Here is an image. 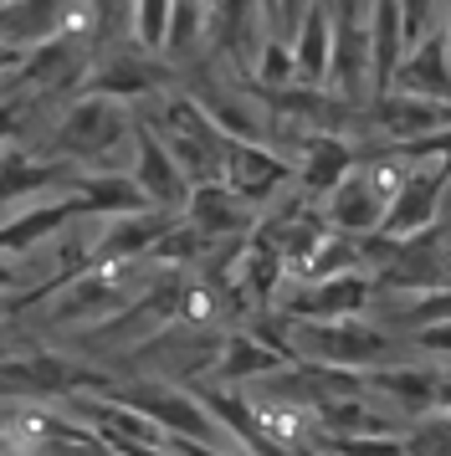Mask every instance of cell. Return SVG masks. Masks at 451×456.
Masks as SVG:
<instances>
[{
  "instance_id": "4fadbf2b",
  "label": "cell",
  "mask_w": 451,
  "mask_h": 456,
  "mask_svg": "<svg viewBox=\"0 0 451 456\" xmlns=\"http://www.w3.org/2000/svg\"><path fill=\"white\" fill-rule=\"evenodd\" d=\"M441 374L436 364H400V359H390V364H374L365 370V390L374 400H385L395 415H430L441 411Z\"/></svg>"
},
{
  "instance_id": "ffe728a7",
  "label": "cell",
  "mask_w": 451,
  "mask_h": 456,
  "mask_svg": "<svg viewBox=\"0 0 451 456\" xmlns=\"http://www.w3.org/2000/svg\"><path fill=\"white\" fill-rule=\"evenodd\" d=\"M78 5L82 0H5L0 5V42L31 52V46L62 37Z\"/></svg>"
},
{
  "instance_id": "7a4b0ae2",
  "label": "cell",
  "mask_w": 451,
  "mask_h": 456,
  "mask_svg": "<svg viewBox=\"0 0 451 456\" xmlns=\"http://www.w3.org/2000/svg\"><path fill=\"white\" fill-rule=\"evenodd\" d=\"M292 349L313 364L374 370V364L400 359V338L374 318H333V323H292Z\"/></svg>"
},
{
  "instance_id": "ba28073f",
  "label": "cell",
  "mask_w": 451,
  "mask_h": 456,
  "mask_svg": "<svg viewBox=\"0 0 451 456\" xmlns=\"http://www.w3.org/2000/svg\"><path fill=\"white\" fill-rule=\"evenodd\" d=\"M128 288V267H87L78 277H67V288L57 292L52 303V323H82V329H108L128 303L134 292Z\"/></svg>"
},
{
  "instance_id": "8992f818",
  "label": "cell",
  "mask_w": 451,
  "mask_h": 456,
  "mask_svg": "<svg viewBox=\"0 0 451 456\" xmlns=\"http://www.w3.org/2000/svg\"><path fill=\"white\" fill-rule=\"evenodd\" d=\"M374 308V277L369 272H344V277H324V282H287L277 297V313L292 323H333V318H365Z\"/></svg>"
},
{
  "instance_id": "7bdbcfd3",
  "label": "cell",
  "mask_w": 451,
  "mask_h": 456,
  "mask_svg": "<svg viewBox=\"0 0 451 456\" xmlns=\"http://www.w3.org/2000/svg\"><path fill=\"white\" fill-rule=\"evenodd\" d=\"M0 5H5V0H0Z\"/></svg>"
},
{
  "instance_id": "ac0fdd59",
  "label": "cell",
  "mask_w": 451,
  "mask_h": 456,
  "mask_svg": "<svg viewBox=\"0 0 451 456\" xmlns=\"http://www.w3.org/2000/svg\"><path fill=\"white\" fill-rule=\"evenodd\" d=\"M390 93H415V98H441L451 103V46L447 31H426L421 42L406 52V62L395 67Z\"/></svg>"
},
{
  "instance_id": "d6986e66",
  "label": "cell",
  "mask_w": 451,
  "mask_h": 456,
  "mask_svg": "<svg viewBox=\"0 0 451 456\" xmlns=\"http://www.w3.org/2000/svg\"><path fill=\"white\" fill-rule=\"evenodd\" d=\"M287 359L277 349H266L262 338H251L246 329L221 333V349H216V364H210V385H226V390H246L266 374H277Z\"/></svg>"
},
{
  "instance_id": "83f0119b",
  "label": "cell",
  "mask_w": 451,
  "mask_h": 456,
  "mask_svg": "<svg viewBox=\"0 0 451 456\" xmlns=\"http://www.w3.org/2000/svg\"><path fill=\"white\" fill-rule=\"evenodd\" d=\"M210 251H216V241H210V236H201V231L190 226V221H175V226L164 231L160 236V247H154V262H164V267H195V262H205V256H210Z\"/></svg>"
},
{
  "instance_id": "cb8c5ba5",
  "label": "cell",
  "mask_w": 451,
  "mask_h": 456,
  "mask_svg": "<svg viewBox=\"0 0 451 456\" xmlns=\"http://www.w3.org/2000/svg\"><path fill=\"white\" fill-rule=\"evenodd\" d=\"M406 26H400V5L395 0H374V16H369V98L390 93L395 83V67L406 62Z\"/></svg>"
},
{
  "instance_id": "484cf974",
  "label": "cell",
  "mask_w": 451,
  "mask_h": 456,
  "mask_svg": "<svg viewBox=\"0 0 451 456\" xmlns=\"http://www.w3.org/2000/svg\"><path fill=\"white\" fill-rule=\"evenodd\" d=\"M210 21H216V11L205 5V0H175L169 5V31H164V62H190L195 52L205 46V37H210Z\"/></svg>"
},
{
  "instance_id": "8fae6325",
  "label": "cell",
  "mask_w": 451,
  "mask_h": 456,
  "mask_svg": "<svg viewBox=\"0 0 451 456\" xmlns=\"http://www.w3.org/2000/svg\"><path fill=\"white\" fill-rule=\"evenodd\" d=\"M180 216L175 210H134V216H113V221H98L93 241H87V267H128L139 256H154L160 236L175 226Z\"/></svg>"
},
{
  "instance_id": "30bf717a",
  "label": "cell",
  "mask_w": 451,
  "mask_h": 456,
  "mask_svg": "<svg viewBox=\"0 0 451 456\" xmlns=\"http://www.w3.org/2000/svg\"><path fill=\"white\" fill-rule=\"evenodd\" d=\"M221 180L242 195L251 210L277 206L292 185V165L272 144H242V139H226L221 154Z\"/></svg>"
},
{
  "instance_id": "8d00e7d4",
  "label": "cell",
  "mask_w": 451,
  "mask_h": 456,
  "mask_svg": "<svg viewBox=\"0 0 451 456\" xmlns=\"http://www.w3.org/2000/svg\"><path fill=\"white\" fill-rule=\"evenodd\" d=\"M16 282H20L16 262H11V256H0V292H5V288H16Z\"/></svg>"
},
{
  "instance_id": "60d3db41",
  "label": "cell",
  "mask_w": 451,
  "mask_h": 456,
  "mask_svg": "<svg viewBox=\"0 0 451 456\" xmlns=\"http://www.w3.org/2000/svg\"><path fill=\"white\" fill-rule=\"evenodd\" d=\"M447 210H451V185H447Z\"/></svg>"
},
{
  "instance_id": "f1b7e54d",
  "label": "cell",
  "mask_w": 451,
  "mask_h": 456,
  "mask_svg": "<svg viewBox=\"0 0 451 456\" xmlns=\"http://www.w3.org/2000/svg\"><path fill=\"white\" fill-rule=\"evenodd\" d=\"M400 446H406V456H451V411L415 415L400 431Z\"/></svg>"
},
{
  "instance_id": "f35d334b",
  "label": "cell",
  "mask_w": 451,
  "mask_h": 456,
  "mask_svg": "<svg viewBox=\"0 0 451 456\" xmlns=\"http://www.w3.org/2000/svg\"><path fill=\"white\" fill-rule=\"evenodd\" d=\"M292 456H324V452H318V446H313V441H308V446H298V452H292Z\"/></svg>"
},
{
  "instance_id": "2e32d148",
  "label": "cell",
  "mask_w": 451,
  "mask_h": 456,
  "mask_svg": "<svg viewBox=\"0 0 451 456\" xmlns=\"http://www.w3.org/2000/svg\"><path fill=\"white\" fill-rule=\"evenodd\" d=\"M180 216L201 231V236H210V241H236V236H251L257 221H262V210H251L236 190L226 185V180L190 185V200H184Z\"/></svg>"
},
{
  "instance_id": "4316f807",
  "label": "cell",
  "mask_w": 451,
  "mask_h": 456,
  "mask_svg": "<svg viewBox=\"0 0 451 456\" xmlns=\"http://www.w3.org/2000/svg\"><path fill=\"white\" fill-rule=\"evenodd\" d=\"M344 272H369L365 267V251H359V241H354V236L328 231L324 241H318V251H313V256H308L292 277H298V282H324V277H344Z\"/></svg>"
},
{
  "instance_id": "5b68a950",
  "label": "cell",
  "mask_w": 451,
  "mask_h": 456,
  "mask_svg": "<svg viewBox=\"0 0 451 456\" xmlns=\"http://www.w3.org/2000/svg\"><path fill=\"white\" fill-rule=\"evenodd\" d=\"M406 180L395 190V200L385 210V236H426V231L441 226L447 216V185H451V159H406Z\"/></svg>"
},
{
  "instance_id": "52a82bcc",
  "label": "cell",
  "mask_w": 451,
  "mask_h": 456,
  "mask_svg": "<svg viewBox=\"0 0 451 456\" xmlns=\"http://www.w3.org/2000/svg\"><path fill=\"white\" fill-rule=\"evenodd\" d=\"M175 87V67L144 52L139 42L123 46V52H108L98 67H87L82 77V93L93 98H113V103H134V98H154V93H169Z\"/></svg>"
},
{
  "instance_id": "9c48e42d",
  "label": "cell",
  "mask_w": 451,
  "mask_h": 456,
  "mask_svg": "<svg viewBox=\"0 0 451 456\" xmlns=\"http://www.w3.org/2000/svg\"><path fill=\"white\" fill-rule=\"evenodd\" d=\"M451 128V103L441 98H415V93H380L359 108V134H374L385 144H415Z\"/></svg>"
},
{
  "instance_id": "836d02e7",
  "label": "cell",
  "mask_w": 451,
  "mask_h": 456,
  "mask_svg": "<svg viewBox=\"0 0 451 456\" xmlns=\"http://www.w3.org/2000/svg\"><path fill=\"white\" fill-rule=\"evenodd\" d=\"M26 113H31V93H5L0 98V144L26 128Z\"/></svg>"
},
{
  "instance_id": "d4e9b609",
  "label": "cell",
  "mask_w": 451,
  "mask_h": 456,
  "mask_svg": "<svg viewBox=\"0 0 451 456\" xmlns=\"http://www.w3.org/2000/svg\"><path fill=\"white\" fill-rule=\"evenodd\" d=\"M400 415L380 411L365 395H348V400H328L324 411H313V441L318 436H400Z\"/></svg>"
},
{
  "instance_id": "5bb4252c",
  "label": "cell",
  "mask_w": 451,
  "mask_h": 456,
  "mask_svg": "<svg viewBox=\"0 0 451 456\" xmlns=\"http://www.w3.org/2000/svg\"><path fill=\"white\" fill-rule=\"evenodd\" d=\"M128 175H134V185L144 190V200L154 210H175V216H180L184 200H190L184 169L169 159L164 139L149 124H134V169H128Z\"/></svg>"
},
{
  "instance_id": "44dd1931",
  "label": "cell",
  "mask_w": 451,
  "mask_h": 456,
  "mask_svg": "<svg viewBox=\"0 0 451 456\" xmlns=\"http://www.w3.org/2000/svg\"><path fill=\"white\" fill-rule=\"evenodd\" d=\"M82 169L72 159H37V154H20V149H5L0 154V206L5 200H26V195H57L78 180Z\"/></svg>"
},
{
  "instance_id": "277c9868",
  "label": "cell",
  "mask_w": 451,
  "mask_h": 456,
  "mask_svg": "<svg viewBox=\"0 0 451 456\" xmlns=\"http://www.w3.org/2000/svg\"><path fill=\"white\" fill-rule=\"evenodd\" d=\"M108 400H119L128 411L149 415L169 441H210V446H236L231 436L221 431V420L201 405L195 390H180L169 379H139V385H123V390H108Z\"/></svg>"
},
{
  "instance_id": "6da1fadb",
  "label": "cell",
  "mask_w": 451,
  "mask_h": 456,
  "mask_svg": "<svg viewBox=\"0 0 451 456\" xmlns=\"http://www.w3.org/2000/svg\"><path fill=\"white\" fill-rule=\"evenodd\" d=\"M169 149V159L184 169L190 185L221 180V154H226V134L216 128V118L205 113V103L195 93H164V103L154 108V118H144Z\"/></svg>"
},
{
  "instance_id": "e0dca14e",
  "label": "cell",
  "mask_w": 451,
  "mask_h": 456,
  "mask_svg": "<svg viewBox=\"0 0 451 456\" xmlns=\"http://www.w3.org/2000/svg\"><path fill=\"white\" fill-rule=\"evenodd\" d=\"M78 216H87V210H82V200L72 195V190H57L52 200H37L31 210H20V216H11V221H0V256H26L31 247L62 236Z\"/></svg>"
},
{
  "instance_id": "e575fe53",
  "label": "cell",
  "mask_w": 451,
  "mask_h": 456,
  "mask_svg": "<svg viewBox=\"0 0 451 456\" xmlns=\"http://www.w3.org/2000/svg\"><path fill=\"white\" fill-rule=\"evenodd\" d=\"M410 338H415V349L426 354V359H451V323L421 329V333H410Z\"/></svg>"
},
{
  "instance_id": "7402d4cb",
  "label": "cell",
  "mask_w": 451,
  "mask_h": 456,
  "mask_svg": "<svg viewBox=\"0 0 451 456\" xmlns=\"http://www.w3.org/2000/svg\"><path fill=\"white\" fill-rule=\"evenodd\" d=\"M287 42H292V62H298V83L324 87L333 72V0H313Z\"/></svg>"
},
{
  "instance_id": "d590c367",
  "label": "cell",
  "mask_w": 451,
  "mask_h": 456,
  "mask_svg": "<svg viewBox=\"0 0 451 456\" xmlns=\"http://www.w3.org/2000/svg\"><path fill=\"white\" fill-rule=\"evenodd\" d=\"M20 67H26V46L0 42V77H16Z\"/></svg>"
},
{
  "instance_id": "4dcf8cb0",
  "label": "cell",
  "mask_w": 451,
  "mask_h": 456,
  "mask_svg": "<svg viewBox=\"0 0 451 456\" xmlns=\"http://www.w3.org/2000/svg\"><path fill=\"white\" fill-rule=\"evenodd\" d=\"M298 77V62H292V42L287 37H266L262 57H257V72H251V83L262 87H287Z\"/></svg>"
},
{
  "instance_id": "603a6c76",
  "label": "cell",
  "mask_w": 451,
  "mask_h": 456,
  "mask_svg": "<svg viewBox=\"0 0 451 456\" xmlns=\"http://www.w3.org/2000/svg\"><path fill=\"white\" fill-rule=\"evenodd\" d=\"M67 190L82 200V210H87L93 221H113V216L149 210V200H144V190L134 185L128 169H93V175H78Z\"/></svg>"
},
{
  "instance_id": "74e56055",
  "label": "cell",
  "mask_w": 451,
  "mask_h": 456,
  "mask_svg": "<svg viewBox=\"0 0 451 456\" xmlns=\"http://www.w3.org/2000/svg\"><path fill=\"white\" fill-rule=\"evenodd\" d=\"M16 308H20V297H5V292H0V323H5Z\"/></svg>"
},
{
  "instance_id": "b9f144b4",
  "label": "cell",
  "mask_w": 451,
  "mask_h": 456,
  "mask_svg": "<svg viewBox=\"0 0 451 456\" xmlns=\"http://www.w3.org/2000/svg\"><path fill=\"white\" fill-rule=\"evenodd\" d=\"M0 452H5V436H0Z\"/></svg>"
},
{
  "instance_id": "ab89813d",
  "label": "cell",
  "mask_w": 451,
  "mask_h": 456,
  "mask_svg": "<svg viewBox=\"0 0 451 456\" xmlns=\"http://www.w3.org/2000/svg\"><path fill=\"white\" fill-rule=\"evenodd\" d=\"M441 31H447V46H451V11H447V26H441Z\"/></svg>"
},
{
  "instance_id": "3957f363",
  "label": "cell",
  "mask_w": 451,
  "mask_h": 456,
  "mask_svg": "<svg viewBox=\"0 0 451 456\" xmlns=\"http://www.w3.org/2000/svg\"><path fill=\"white\" fill-rule=\"evenodd\" d=\"M128 139H134V118H128V108L113 103V98L82 93L78 103L57 118V159H72V165L119 169L113 159L123 154Z\"/></svg>"
},
{
  "instance_id": "d6a6232c",
  "label": "cell",
  "mask_w": 451,
  "mask_h": 456,
  "mask_svg": "<svg viewBox=\"0 0 451 456\" xmlns=\"http://www.w3.org/2000/svg\"><path fill=\"white\" fill-rule=\"evenodd\" d=\"M395 5H400V26H406V42L415 46L421 42V37H426V31H436V5H441V0H395Z\"/></svg>"
},
{
  "instance_id": "9a60e30c",
  "label": "cell",
  "mask_w": 451,
  "mask_h": 456,
  "mask_svg": "<svg viewBox=\"0 0 451 456\" xmlns=\"http://www.w3.org/2000/svg\"><path fill=\"white\" fill-rule=\"evenodd\" d=\"M359 169V144L348 134H308L298 149V169H292V185L303 200H328L339 180H348Z\"/></svg>"
},
{
  "instance_id": "1f68e13d",
  "label": "cell",
  "mask_w": 451,
  "mask_h": 456,
  "mask_svg": "<svg viewBox=\"0 0 451 456\" xmlns=\"http://www.w3.org/2000/svg\"><path fill=\"white\" fill-rule=\"evenodd\" d=\"M169 5L175 0H134V42L144 52H164V31H169Z\"/></svg>"
},
{
  "instance_id": "7c38bea8",
  "label": "cell",
  "mask_w": 451,
  "mask_h": 456,
  "mask_svg": "<svg viewBox=\"0 0 451 456\" xmlns=\"http://www.w3.org/2000/svg\"><path fill=\"white\" fill-rule=\"evenodd\" d=\"M87 52L93 46L82 42L78 31H62L52 42H41L26 52V67L11 77V93H62V87H82L87 77Z\"/></svg>"
},
{
  "instance_id": "f546056e",
  "label": "cell",
  "mask_w": 451,
  "mask_h": 456,
  "mask_svg": "<svg viewBox=\"0 0 451 456\" xmlns=\"http://www.w3.org/2000/svg\"><path fill=\"white\" fill-rule=\"evenodd\" d=\"M313 446L324 456H406L400 436H318Z\"/></svg>"
}]
</instances>
